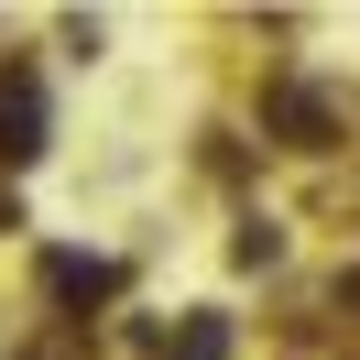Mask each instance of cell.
Listing matches in <instances>:
<instances>
[{
  "label": "cell",
  "instance_id": "obj_3",
  "mask_svg": "<svg viewBox=\"0 0 360 360\" xmlns=\"http://www.w3.org/2000/svg\"><path fill=\"white\" fill-rule=\"evenodd\" d=\"M229 262H240V273L284 262V229H273V219H240V240H229Z\"/></svg>",
  "mask_w": 360,
  "mask_h": 360
},
{
  "label": "cell",
  "instance_id": "obj_4",
  "mask_svg": "<svg viewBox=\"0 0 360 360\" xmlns=\"http://www.w3.org/2000/svg\"><path fill=\"white\" fill-rule=\"evenodd\" d=\"M175 360H229V316H186V338H175Z\"/></svg>",
  "mask_w": 360,
  "mask_h": 360
},
{
  "label": "cell",
  "instance_id": "obj_2",
  "mask_svg": "<svg viewBox=\"0 0 360 360\" xmlns=\"http://www.w3.org/2000/svg\"><path fill=\"white\" fill-rule=\"evenodd\" d=\"M273 131H295L316 153V142H328V98H316V88H273Z\"/></svg>",
  "mask_w": 360,
  "mask_h": 360
},
{
  "label": "cell",
  "instance_id": "obj_1",
  "mask_svg": "<svg viewBox=\"0 0 360 360\" xmlns=\"http://www.w3.org/2000/svg\"><path fill=\"white\" fill-rule=\"evenodd\" d=\"M44 284L66 295V306H98V295H120V262H98V251H55Z\"/></svg>",
  "mask_w": 360,
  "mask_h": 360
}]
</instances>
